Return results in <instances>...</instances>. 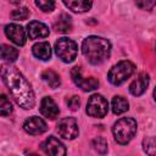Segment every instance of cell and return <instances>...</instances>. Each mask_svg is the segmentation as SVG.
<instances>
[{
    "label": "cell",
    "instance_id": "obj_28",
    "mask_svg": "<svg viewBox=\"0 0 156 156\" xmlns=\"http://www.w3.org/2000/svg\"><path fill=\"white\" fill-rule=\"evenodd\" d=\"M9 1H11V2H15V4H16V2H20L21 0H9Z\"/></svg>",
    "mask_w": 156,
    "mask_h": 156
},
{
    "label": "cell",
    "instance_id": "obj_25",
    "mask_svg": "<svg viewBox=\"0 0 156 156\" xmlns=\"http://www.w3.org/2000/svg\"><path fill=\"white\" fill-rule=\"evenodd\" d=\"M11 17L13 20H27L29 17V10L27 7H20V9H16L11 12Z\"/></svg>",
    "mask_w": 156,
    "mask_h": 156
},
{
    "label": "cell",
    "instance_id": "obj_19",
    "mask_svg": "<svg viewBox=\"0 0 156 156\" xmlns=\"http://www.w3.org/2000/svg\"><path fill=\"white\" fill-rule=\"evenodd\" d=\"M41 78H43V79L49 84V87H51L52 89L60 87L61 80H60L58 74H57L56 72L51 71V69H46V71H44L43 74H41Z\"/></svg>",
    "mask_w": 156,
    "mask_h": 156
},
{
    "label": "cell",
    "instance_id": "obj_3",
    "mask_svg": "<svg viewBox=\"0 0 156 156\" xmlns=\"http://www.w3.org/2000/svg\"><path fill=\"white\" fill-rule=\"evenodd\" d=\"M112 133L118 144L127 145L136 133V121L130 117H123L115 123Z\"/></svg>",
    "mask_w": 156,
    "mask_h": 156
},
{
    "label": "cell",
    "instance_id": "obj_6",
    "mask_svg": "<svg viewBox=\"0 0 156 156\" xmlns=\"http://www.w3.org/2000/svg\"><path fill=\"white\" fill-rule=\"evenodd\" d=\"M107 111H108V102L102 95L94 94L89 98L87 104V113L90 117L102 118L106 116Z\"/></svg>",
    "mask_w": 156,
    "mask_h": 156
},
{
    "label": "cell",
    "instance_id": "obj_2",
    "mask_svg": "<svg viewBox=\"0 0 156 156\" xmlns=\"http://www.w3.org/2000/svg\"><path fill=\"white\" fill-rule=\"evenodd\" d=\"M82 52L91 65H99L110 57L111 44L105 38L91 35L83 40Z\"/></svg>",
    "mask_w": 156,
    "mask_h": 156
},
{
    "label": "cell",
    "instance_id": "obj_27",
    "mask_svg": "<svg viewBox=\"0 0 156 156\" xmlns=\"http://www.w3.org/2000/svg\"><path fill=\"white\" fill-rule=\"evenodd\" d=\"M67 105H68V107L72 110V111H76V110H78L79 108V105H80V100H79V98L78 96H72L68 101H67Z\"/></svg>",
    "mask_w": 156,
    "mask_h": 156
},
{
    "label": "cell",
    "instance_id": "obj_26",
    "mask_svg": "<svg viewBox=\"0 0 156 156\" xmlns=\"http://www.w3.org/2000/svg\"><path fill=\"white\" fill-rule=\"evenodd\" d=\"M135 4L136 6L140 9V10H152L156 5V0H135Z\"/></svg>",
    "mask_w": 156,
    "mask_h": 156
},
{
    "label": "cell",
    "instance_id": "obj_21",
    "mask_svg": "<svg viewBox=\"0 0 156 156\" xmlns=\"http://www.w3.org/2000/svg\"><path fill=\"white\" fill-rule=\"evenodd\" d=\"M0 112L2 116H9L12 112V105L10 100L6 98V95H1L0 98Z\"/></svg>",
    "mask_w": 156,
    "mask_h": 156
},
{
    "label": "cell",
    "instance_id": "obj_18",
    "mask_svg": "<svg viewBox=\"0 0 156 156\" xmlns=\"http://www.w3.org/2000/svg\"><path fill=\"white\" fill-rule=\"evenodd\" d=\"M128 108H129V104L126 98L116 95L112 99V111L115 115H121V113L128 111Z\"/></svg>",
    "mask_w": 156,
    "mask_h": 156
},
{
    "label": "cell",
    "instance_id": "obj_14",
    "mask_svg": "<svg viewBox=\"0 0 156 156\" xmlns=\"http://www.w3.org/2000/svg\"><path fill=\"white\" fill-rule=\"evenodd\" d=\"M27 33H28L29 39L34 40V39L48 37L50 32H49V28L44 23L38 22V21H32L27 26Z\"/></svg>",
    "mask_w": 156,
    "mask_h": 156
},
{
    "label": "cell",
    "instance_id": "obj_29",
    "mask_svg": "<svg viewBox=\"0 0 156 156\" xmlns=\"http://www.w3.org/2000/svg\"><path fill=\"white\" fill-rule=\"evenodd\" d=\"M154 98H155V100H156V88H155V90H154Z\"/></svg>",
    "mask_w": 156,
    "mask_h": 156
},
{
    "label": "cell",
    "instance_id": "obj_11",
    "mask_svg": "<svg viewBox=\"0 0 156 156\" xmlns=\"http://www.w3.org/2000/svg\"><path fill=\"white\" fill-rule=\"evenodd\" d=\"M41 149L48 155H52V156H62V155H66V147H65V145L57 138H55L52 135L49 136L41 144Z\"/></svg>",
    "mask_w": 156,
    "mask_h": 156
},
{
    "label": "cell",
    "instance_id": "obj_8",
    "mask_svg": "<svg viewBox=\"0 0 156 156\" xmlns=\"http://www.w3.org/2000/svg\"><path fill=\"white\" fill-rule=\"evenodd\" d=\"M71 76H72L73 82L76 83V85H78L84 91H90V90H94V89H96L99 87V80L95 79L94 77H89V78L83 77L80 67H78V66L72 68Z\"/></svg>",
    "mask_w": 156,
    "mask_h": 156
},
{
    "label": "cell",
    "instance_id": "obj_4",
    "mask_svg": "<svg viewBox=\"0 0 156 156\" xmlns=\"http://www.w3.org/2000/svg\"><path fill=\"white\" fill-rule=\"evenodd\" d=\"M135 71L134 63L130 61H119L117 65H115L107 73V79L113 85H121L123 82H126Z\"/></svg>",
    "mask_w": 156,
    "mask_h": 156
},
{
    "label": "cell",
    "instance_id": "obj_22",
    "mask_svg": "<svg viewBox=\"0 0 156 156\" xmlns=\"http://www.w3.org/2000/svg\"><path fill=\"white\" fill-rule=\"evenodd\" d=\"M93 146L99 154H105L107 151V141L102 136H98L93 140Z\"/></svg>",
    "mask_w": 156,
    "mask_h": 156
},
{
    "label": "cell",
    "instance_id": "obj_16",
    "mask_svg": "<svg viewBox=\"0 0 156 156\" xmlns=\"http://www.w3.org/2000/svg\"><path fill=\"white\" fill-rule=\"evenodd\" d=\"M63 4L74 12H85L90 10L93 0H62Z\"/></svg>",
    "mask_w": 156,
    "mask_h": 156
},
{
    "label": "cell",
    "instance_id": "obj_23",
    "mask_svg": "<svg viewBox=\"0 0 156 156\" xmlns=\"http://www.w3.org/2000/svg\"><path fill=\"white\" fill-rule=\"evenodd\" d=\"M144 151L149 155H156V138H146L143 141Z\"/></svg>",
    "mask_w": 156,
    "mask_h": 156
},
{
    "label": "cell",
    "instance_id": "obj_7",
    "mask_svg": "<svg viewBox=\"0 0 156 156\" xmlns=\"http://www.w3.org/2000/svg\"><path fill=\"white\" fill-rule=\"evenodd\" d=\"M57 133L60 134V136H62L63 139H74L78 136V124L77 121L73 117H65L62 119L58 121L57 123Z\"/></svg>",
    "mask_w": 156,
    "mask_h": 156
},
{
    "label": "cell",
    "instance_id": "obj_9",
    "mask_svg": "<svg viewBox=\"0 0 156 156\" xmlns=\"http://www.w3.org/2000/svg\"><path fill=\"white\" fill-rule=\"evenodd\" d=\"M23 129L30 135H40L44 132H46L48 126H46L45 121L41 119L40 117L32 116V117L27 118L26 122L23 123Z\"/></svg>",
    "mask_w": 156,
    "mask_h": 156
},
{
    "label": "cell",
    "instance_id": "obj_24",
    "mask_svg": "<svg viewBox=\"0 0 156 156\" xmlns=\"http://www.w3.org/2000/svg\"><path fill=\"white\" fill-rule=\"evenodd\" d=\"M35 5L44 12H51L55 9V0H35Z\"/></svg>",
    "mask_w": 156,
    "mask_h": 156
},
{
    "label": "cell",
    "instance_id": "obj_15",
    "mask_svg": "<svg viewBox=\"0 0 156 156\" xmlns=\"http://www.w3.org/2000/svg\"><path fill=\"white\" fill-rule=\"evenodd\" d=\"M32 51H33V55L35 57H38L39 60H43V61H48L51 57V48H50V44L48 41L37 43L33 46Z\"/></svg>",
    "mask_w": 156,
    "mask_h": 156
},
{
    "label": "cell",
    "instance_id": "obj_17",
    "mask_svg": "<svg viewBox=\"0 0 156 156\" xmlns=\"http://www.w3.org/2000/svg\"><path fill=\"white\" fill-rule=\"evenodd\" d=\"M54 28H55L56 32H60V33H67V32H69L71 28H72L71 16H68L67 13H62L57 18V21L55 22Z\"/></svg>",
    "mask_w": 156,
    "mask_h": 156
},
{
    "label": "cell",
    "instance_id": "obj_20",
    "mask_svg": "<svg viewBox=\"0 0 156 156\" xmlns=\"http://www.w3.org/2000/svg\"><path fill=\"white\" fill-rule=\"evenodd\" d=\"M1 57H2L4 61L13 62V61H16V58L18 57V51H17L15 48L4 44V45L1 46Z\"/></svg>",
    "mask_w": 156,
    "mask_h": 156
},
{
    "label": "cell",
    "instance_id": "obj_1",
    "mask_svg": "<svg viewBox=\"0 0 156 156\" xmlns=\"http://www.w3.org/2000/svg\"><path fill=\"white\" fill-rule=\"evenodd\" d=\"M2 79L7 85L10 94L22 108L29 110L35 104L34 91L29 82L23 77V74L16 67H4Z\"/></svg>",
    "mask_w": 156,
    "mask_h": 156
},
{
    "label": "cell",
    "instance_id": "obj_13",
    "mask_svg": "<svg viewBox=\"0 0 156 156\" xmlns=\"http://www.w3.org/2000/svg\"><path fill=\"white\" fill-rule=\"evenodd\" d=\"M149 82H150V78H149V74L143 72L140 73L136 79H134L130 85H129V91L134 95V96H140L141 94H144V91L147 89V85H149Z\"/></svg>",
    "mask_w": 156,
    "mask_h": 156
},
{
    "label": "cell",
    "instance_id": "obj_5",
    "mask_svg": "<svg viewBox=\"0 0 156 156\" xmlns=\"http://www.w3.org/2000/svg\"><path fill=\"white\" fill-rule=\"evenodd\" d=\"M55 52L58 56V58H61L63 62L69 63V62L74 61V58L77 57L78 46H77L76 41H73L72 39L60 38L55 43Z\"/></svg>",
    "mask_w": 156,
    "mask_h": 156
},
{
    "label": "cell",
    "instance_id": "obj_10",
    "mask_svg": "<svg viewBox=\"0 0 156 156\" xmlns=\"http://www.w3.org/2000/svg\"><path fill=\"white\" fill-rule=\"evenodd\" d=\"M5 34L11 41H13L18 46H23L26 44V32L20 24L16 23L7 24L5 27Z\"/></svg>",
    "mask_w": 156,
    "mask_h": 156
},
{
    "label": "cell",
    "instance_id": "obj_12",
    "mask_svg": "<svg viewBox=\"0 0 156 156\" xmlns=\"http://www.w3.org/2000/svg\"><path fill=\"white\" fill-rule=\"evenodd\" d=\"M39 110H40V113L49 119H55L60 113V110H58L56 102L49 96L43 98Z\"/></svg>",
    "mask_w": 156,
    "mask_h": 156
}]
</instances>
